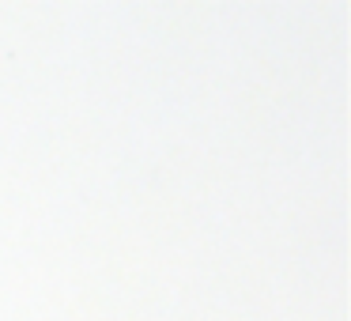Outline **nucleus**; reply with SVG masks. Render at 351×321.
I'll list each match as a JSON object with an SVG mask.
<instances>
[]
</instances>
